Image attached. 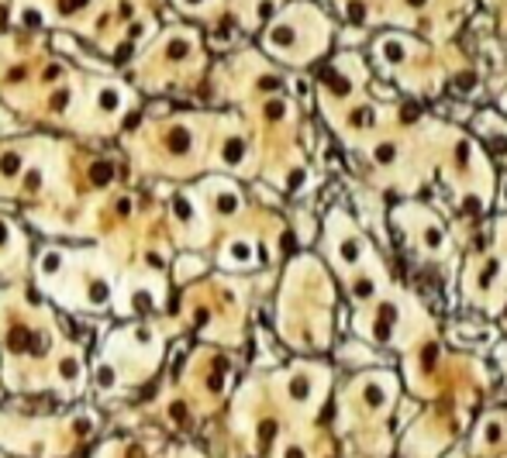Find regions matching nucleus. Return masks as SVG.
Returning a JSON list of instances; mask_svg holds the SVG:
<instances>
[{"instance_id":"f257e3e1","label":"nucleus","mask_w":507,"mask_h":458,"mask_svg":"<svg viewBox=\"0 0 507 458\" xmlns=\"http://www.w3.org/2000/svg\"><path fill=\"white\" fill-rule=\"evenodd\" d=\"M128 107V93L121 90V86H114V83H107V86H100L97 90V100H94V111L97 114H104V121H114L121 111Z\"/></svg>"}]
</instances>
